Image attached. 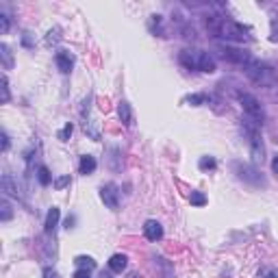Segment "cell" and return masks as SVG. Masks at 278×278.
I'll return each instance as SVG.
<instances>
[{"mask_svg": "<svg viewBox=\"0 0 278 278\" xmlns=\"http://www.w3.org/2000/svg\"><path fill=\"white\" fill-rule=\"evenodd\" d=\"M61 39V29H52V31H48V37H46V44L50 46V44H57Z\"/></svg>", "mask_w": 278, "mask_h": 278, "instance_id": "22", "label": "cell"}, {"mask_svg": "<svg viewBox=\"0 0 278 278\" xmlns=\"http://www.w3.org/2000/svg\"><path fill=\"white\" fill-rule=\"evenodd\" d=\"M7 150H9V135L3 133V152H7Z\"/></svg>", "mask_w": 278, "mask_h": 278, "instance_id": "31", "label": "cell"}, {"mask_svg": "<svg viewBox=\"0 0 278 278\" xmlns=\"http://www.w3.org/2000/svg\"><path fill=\"white\" fill-rule=\"evenodd\" d=\"M272 172L278 176V157H274V161H272Z\"/></svg>", "mask_w": 278, "mask_h": 278, "instance_id": "32", "label": "cell"}, {"mask_svg": "<svg viewBox=\"0 0 278 278\" xmlns=\"http://www.w3.org/2000/svg\"><path fill=\"white\" fill-rule=\"evenodd\" d=\"M269 26H272V35H269V39H272V42H278V15H272Z\"/></svg>", "mask_w": 278, "mask_h": 278, "instance_id": "23", "label": "cell"}, {"mask_svg": "<svg viewBox=\"0 0 278 278\" xmlns=\"http://www.w3.org/2000/svg\"><path fill=\"white\" fill-rule=\"evenodd\" d=\"M74 278H92V274L87 272V269H76V274H74Z\"/></svg>", "mask_w": 278, "mask_h": 278, "instance_id": "30", "label": "cell"}, {"mask_svg": "<svg viewBox=\"0 0 278 278\" xmlns=\"http://www.w3.org/2000/svg\"><path fill=\"white\" fill-rule=\"evenodd\" d=\"M243 135H246V139H248V146H250V152H252L255 163H263L265 148H263V137H261V126H257L255 122L246 118V122H243Z\"/></svg>", "mask_w": 278, "mask_h": 278, "instance_id": "3", "label": "cell"}, {"mask_svg": "<svg viewBox=\"0 0 278 278\" xmlns=\"http://www.w3.org/2000/svg\"><path fill=\"white\" fill-rule=\"evenodd\" d=\"M59 217H61V211L57 209V207H52L50 211H48V215H46V233H52L54 228H57V224H59Z\"/></svg>", "mask_w": 278, "mask_h": 278, "instance_id": "12", "label": "cell"}, {"mask_svg": "<svg viewBox=\"0 0 278 278\" xmlns=\"http://www.w3.org/2000/svg\"><path fill=\"white\" fill-rule=\"evenodd\" d=\"M243 72H246V76L252 80V83H257L261 87H274L276 80H278L274 68H269L267 63L255 59V57H252V59L243 65Z\"/></svg>", "mask_w": 278, "mask_h": 278, "instance_id": "1", "label": "cell"}, {"mask_svg": "<svg viewBox=\"0 0 278 278\" xmlns=\"http://www.w3.org/2000/svg\"><path fill=\"white\" fill-rule=\"evenodd\" d=\"M189 202L196 204V207H204V204H207V198H204V193H202V191H191Z\"/></svg>", "mask_w": 278, "mask_h": 278, "instance_id": "21", "label": "cell"}, {"mask_svg": "<svg viewBox=\"0 0 278 278\" xmlns=\"http://www.w3.org/2000/svg\"><path fill=\"white\" fill-rule=\"evenodd\" d=\"M181 63L189 70H200L204 74H213L215 72V59L204 50H183Z\"/></svg>", "mask_w": 278, "mask_h": 278, "instance_id": "2", "label": "cell"}, {"mask_svg": "<svg viewBox=\"0 0 278 278\" xmlns=\"http://www.w3.org/2000/svg\"><path fill=\"white\" fill-rule=\"evenodd\" d=\"M54 61H57V68H59L63 74H68V72H72V65H74V57L68 50H59L54 54Z\"/></svg>", "mask_w": 278, "mask_h": 278, "instance_id": "10", "label": "cell"}, {"mask_svg": "<svg viewBox=\"0 0 278 278\" xmlns=\"http://www.w3.org/2000/svg\"><path fill=\"white\" fill-rule=\"evenodd\" d=\"M185 102H191L193 107H198V104L209 102V96H204V94H193V96H187V98H185Z\"/></svg>", "mask_w": 278, "mask_h": 278, "instance_id": "20", "label": "cell"}, {"mask_svg": "<svg viewBox=\"0 0 278 278\" xmlns=\"http://www.w3.org/2000/svg\"><path fill=\"white\" fill-rule=\"evenodd\" d=\"M3 191H5L7 196H18V185L13 183L11 174H5V176H3Z\"/></svg>", "mask_w": 278, "mask_h": 278, "instance_id": "15", "label": "cell"}, {"mask_svg": "<svg viewBox=\"0 0 278 278\" xmlns=\"http://www.w3.org/2000/svg\"><path fill=\"white\" fill-rule=\"evenodd\" d=\"M200 168H202V170H213V168H215V159H209V157L200 159Z\"/></svg>", "mask_w": 278, "mask_h": 278, "instance_id": "27", "label": "cell"}, {"mask_svg": "<svg viewBox=\"0 0 278 278\" xmlns=\"http://www.w3.org/2000/svg\"><path fill=\"white\" fill-rule=\"evenodd\" d=\"M3 102H9V80L3 76Z\"/></svg>", "mask_w": 278, "mask_h": 278, "instance_id": "28", "label": "cell"}, {"mask_svg": "<svg viewBox=\"0 0 278 278\" xmlns=\"http://www.w3.org/2000/svg\"><path fill=\"white\" fill-rule=\"evenodd\" d=\"M37 181L42 183L44 187H46V185H50V183H54V181H52V176H50V172H48L46 165H39V170H37Z\"/></svg>", "mask_w": 278, "mask_h": 278, "instance_id": "18", "label": "cell"}, {"mask_svg": "<svg viewBox=\"0 0 278 278\" xmlns=\"http://www.w3.org/2000/svg\"><path fill=\"white\" fill-rule=\"evenodd\" d=\"M217 54L222 57L224 61H228V63H237V65H246L252 57L246 52V50H239V48H233V46H224V44H219L217 46Z\"/></svg>", "mask_w": 278, "mask_h": 278, "instance_id": "6", "label": "cell"}, {"mask_svg": "<svg viewBox=\"0 0 278 278\" xmlns=\"http://www.w3.org/2000/svg\"><path fill=\"white\" fill-rule=\"evenodd\" d=\"M126 265H128V257L126 255H113L109 259V269H111V272H116V274L124 272Z\"/></svg>", "mask_w": 278, "mask_h": 278, "instance_id": "11", "label": "cell"}, {"mask_svg": "<svg viewBox=\"0 0 278 278\" xmlns=\"http://www.w3.org/2000/svg\"><path fill=\"white\" fill-rule=\"evenodd\" d=\"M144 235L148 241H159L163 237V226L157 222V219H148V222L144 224Z\"/></svg>", "mask_w": 278, "mask_h": 278, "instance_id": "9", "label": "cell"}, {"mask_svg": "<svg viewBox=\"0 0 278 278\" xmlns=\"http://www.w3.org/2000/svg\"><path fill=\"white\" fill-rule=\"evenodd\" d=\"M215 35L228 39V42H246V39H248V29H243L241 24H237L233 20H224L222 18V20H219V24H217Z\"/></svg>", "mask_w": 278, "mask_h": 278, "instance_id": "5", "label": "cell"}, {"mask_svg": "<svg viewBox=\"0 0 278 278\" xmlns=\"http://www.w3.org/2000/svg\"><path fill=\"white\" fill-rule=\"evenodd\" d=\"M100 198L111 211H118V207H120V189H118V185L116 183L102 185L100 187Z\"/></svg>", "mask_w": 278, "mask_h": 278, "instance_id": "7", "label": "cell"}, {"mask_svg": "<svg viewBox=\"0 0 278 278\" xmlns=\"http://www.w3.org/2000/svg\"><path fill=\"white\" fill-rule=\"evenodd\" d=\"M0 57H3V61H5V68L11 70L13 68V54H11V48L7 44H0Z\"/></svg>", "mask_w": 278, "mask_h": 278, "instance_id": "16", "label": "cell"}, {"mask_svg": "<svg viewBox=\"0 0 278 278\" xmlns=\"http://www.w3.org/2000/svg\"><path fill=\"white\" fill-rule=\"evenodd\" d=\"M9 26H11L9 15H7V13H0V31L7 33V31H9Z\"/></svg>", "mask_w": 278, "mask_h": 278, "instance_id": "26", "label": "cell"}, {"mask_svg": "<svg viewBox=\"0 0 278 278\" xmlns=\"http://www.w3.org/2000/svg\"><path fill=\"white\" fill-rule=\"evenodd\" d=\"M72 181H70V174H65V176H59L57 181L52 183L54 185V189H63V187H68Z\"/></svg>", "mask_w": 278, "mask_h": 278, "instance_id": "24", "label": "cell"}, {"mask_svg": "<svg viewBox=\"0 0 278 278\" xmlns=\"http://www.w3.org/2000/svg\"><path fill=\"white\" fill-rule=\"evenodd\" d=\"M235 172H237V176H239L241 181H248L252 185H265L263 178H261V174H259V170L252 168V165H241V163H235Z\"/></svg>", "mask_w": 278, "mask_h": 278, "instance_id": "8", "label": "cell"}, {"mask_svg": "<svg viewBox=\"0 0 278 278\" xmlns=\"http://www.w3.org/2000/svg\"><path fill=\"white\" fill-rule=\"evenodd\" d=\"M0 207H3V215H0V219H3V222H9V219H11V215H13V211H11V204H9V200H7V198H3V202H0Z\"/></svg>", "mask_w": 278, "mask_h": 278, "instance_id": "19", "label": "cell"}, {"mask_svg": "<svg viewBox=\"0 0 278 278\" xmlns=\"http://www.w3.org/2000/svg\"><path fill=\"white\" fill-rule=\"evenodd\" d=\"M118 116H120V120H122V124H124V126L133 124V111H130V104L128 102H120Z\"/></svg>", "mask_w": 278, "mask_h": 278, "instance_id": "13", "label": "cell"}, {"mask_svg": "<svg viewBox=\"0 0 278 278\" xmlns=\"http://www.w3.org/2000/svg\"><path fill=\"white\" fill-rule=\"evenodd\" d=\"M44 278H59V274L54 272V269H50V267H46L44 269Z\"/></svg>", "mask_w": 278, "mask_h": 278, "instance_id": "29", "label": "cell"}, {"mask_svg": "<svg viewBox=\"0 0 278 278\" xmlns=\"http://www.w3.org/2000/svg\"><path fill=\"white\" fill-rule=\"evenodd\" d=\"M78 170H80V174H92V172L96 170V159L94 157H89V154H85L83 159H80V165H78Z\"/></svg>", "mask_w": 278, "mask_h": 278, "instance_id": "14", "label": "cell"}, {"mask_svg": "<svg viewBox=\"0 0 278 278\" xmlns=\"http://www.w3.org/2000/svg\"><path fill=\"white\" fill-rule=\"evenodd\" d=\"M74 263L78 265V269H87V272H92V269L96 267V261L92 257H76Z\"/></svg>", "mask_w": 278, "mask_h": 278, "instance_id": "17", "label": "cell"}, {"mask_svg": "<svg viewBox=\"0 0 278 278\" xmlns=\"http://www.w3.org/2000/svg\"><path fill=\"white\" fill-rule=\"evenodd\" d=\"M70 135H72V124L68 122V124H65V126L59 130V139H61V142H68Z\"/></svg>", "mask_w": 278, "mask_h": 278, "instance_id": "25", "label": "cell"}, {"mask_svg": "<svg viewBox=\"0 0 278 278\" xmlns=\"http://www.w3.org/2000/svg\"><path fill=\"white\" fill-rule=\"evenodd\" d=\"M239 104H241V109H243V113H246L248 120H252L257 126H263L265 111H263L261 102L257 100L255 96H252V94H239Z\"/></svg>", "mask_w": 278, "mask_h": 278, "instance_id": "4", "label": "cell"}]
</instances>
